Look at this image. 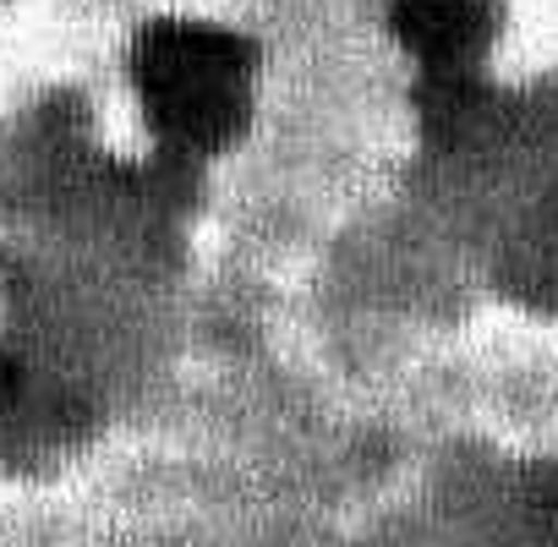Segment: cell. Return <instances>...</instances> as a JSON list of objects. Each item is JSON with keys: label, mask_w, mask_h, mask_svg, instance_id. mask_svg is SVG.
<instances>
[{"label": "cell", "mask_w": 558, "mask_h": 547, "mask_svg": "<svg viewBox=\"0 0 558 547\" xmlns=\"http://www.w3.org/2000/svg\"><path fill=\"white\" fill-rule=\"evenodd\" d=\"M257 56L241 34L165 17L132 39V88L175 154H219L252 121Z\"/></svg>", "instance_id": "1"}, {"label": "cell", "mask_w": 558, "mask_h": 547, "mask_svg": "<svg viewBox=\"0 0 558 547\" xmlns=\"http://www.w3.org/2000/svg\"><path fill=\"white\" fill-rule=\"evenodd\" d=\"M389 28L427 72H471L498 28V12L493 0H395Z\"/></svg>", "instance_id": "2"}, {"label": "cell", "mask_w": 558, "mask_h": 547, "mask_svg": "<svg viewBox=\"0 0 558 547\" xmlns=\"http://www.w3.org/2000/svg\"><path fill=\"white\" fill-rule=\"evenodd\" d=\"M536 525H542V542L558 547V471L536 487Z\"/></svg>", "instance_id": "3"}]
</instances>
